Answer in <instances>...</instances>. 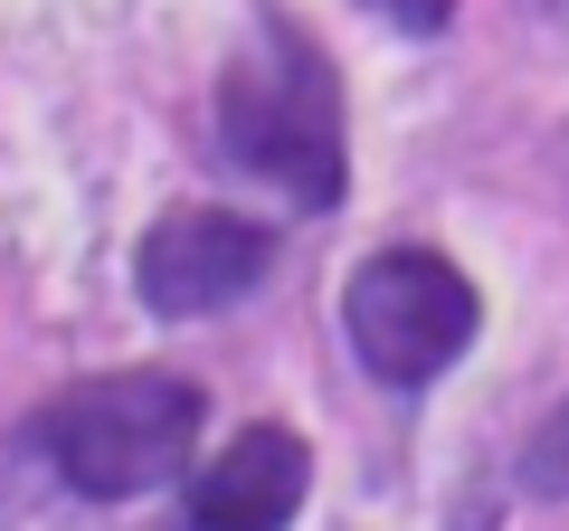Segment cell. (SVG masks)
<instances>
[{
    "instance_id": "1",
    "label": "cell",
    "mask_w": 569,
    "mask_h": 531,
    "mask_svg": "<svg viewBox=\"0 0 569 531\" xmlns=\"http://www.w3.org/2000/svg\"><path fill=\"white\" fill-rule=\"evenodd\" d=\"M219 152L247 181H276L295 209H342L351 143H342V77L295 20H266L257 58L219 77Z\"/></svg>"
},
{
    "instance_id": "2",
    "label": "cell",
    "mask_w": 569,
    "mask_h": 531,
    "mask_svg": "<svg viewBox=\"0 0 569 531\" xmlns=\"http://www.w3.org/2000/svg\"><path fill=\"white\" fill-rule=\"evenodd\" d=\"M200 418L209 399L181 370H104V380L58 389L29 418V455H48V474L86 503H133L152 484H181Z\"/></svg>"
},
{
    "instance_id": "3",
    "label": "cell",
    "mask_w": 569,
    "mask_h": 531,
    "mask_svg": "<svg viewBox=\"0 0 569 531\" xmlns=\"http://www.w3.org/2000/svg\"><path fill=\"white\" fill-rule=\"evenodd\" d=\"M485 332V294L456 257L437 247H380L342 285V342L380 389H427L447 380Z\"/></svg>"
},
{
    "instance_id": "4",
    "label": "cell",
    "mask_w": 569,
    "mask_h": 531,
    "mask_svg": "<svg viewBox=\"0 0 569 531\" xmlns=\"http://www.w3.org/2000/svg\"><path fill=\"white\" fill-rule=\"evenodd\" d=\"M266 266H276V238L257 219H238V209H171L133 247V294L152 323H200V313H228L238 294H257Z\"/></svg>"
},
{
    "instance_id": "5",
    "label": "cell",
    "mask_w": 569,
    "mask_h": 531,
    "mask_svg": "<svg viewBox=\"0 0 569 531\" xmlns=\"http://www.w3.org/2000/svg\"><path fill=\"white\" fill-rule=\"evenodd\" d=\"M305 484H313V455L295 428H247L190 474L181 493V531H284L305 512Z\"/></svg>"
},
{
    "instance_id": "6",
    "label": "cell",
    "mask_w": 569,
    "mask_h": 531,
    "mask_svg": "<svg viewBox=\"0 0 569 531\" xmlns=\"http://www.w3.org/2000/svg\"><path fill=\"white\" fill-rule=\"evenodd\" d=\"M522 484L541 493V503H569V409H560V418H550V428L522 447Z\"/></svg>"
},
{
    "instance_id": "7",
    "label": "cell",
    "mask_w": 569,
    "mask_h": 531,
    "mask_svg": "<svg viewBox=\"0 0 569 531\" xmlns=\"http://www.w3.org/2000/svg\"><path fill=\"white\" fill-rule=\"evenodd\" d=\"M361 10H380V20H399L408 39H447V20H456V0H361Z\"/></svg>"
}]
</instances>
